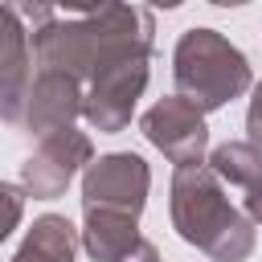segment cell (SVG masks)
<instances>
[{
    "mask_svg": "<svg viewBox=\"0 0 262 262\" xmlns=\"http://www.w3.org/2000/svg\"><path fill=\"white\" fill-rule=\"evenodd\" d=\"M82 102H86V86L74 82L70 74H53V70H37L33 74V86H29V102H25V119L20 127L37 139L61 131V127H74V119L82 115Z\"/></svg>",
    "mask_w": 262,
    "mask_h": 262,
    "instance_id": "obj_9",
    "label": "cell"
},
{
    "mask_svg": "<svg viewBox=\"0 0 262 262\" xmlns=\"http://www.w3.org/2000/svg\"><path fill=\"white\" fill-rule=\"evenodd\" d=\"M246 143L262 151V82L250 86V106H246Z\"/></svg>",
    "mask_w": 262,
    "mask_h": 262,
    "instance_id": "obj_14",
    "label": "cell"
},
{
    "mask_svg": "<svg viewBox=\"0 0 262 262\" xmlns=\"http://www.w3.org/2000/svg\"><path fill=\"white\" fill-rule=\"evenodd\" d=\"M33 86V45L16 4H0V123H20Z\"/></svg>",
    "mask_w": 262,
    "mask_h": 262,
    "instance_id": "obj_8",
    "label": "cell"
},
{
    "mask_svg": "<svg viewBox=\"0 0 262 262\" xmlns=\"http://www.w3.org/2000/svg\"><path fill=\"white\" fill-rule=\"evenodd\" d=\"M119 262H160V250H156V242L139 237V242L131 246V254H123Z\"/></svg>",
    "mask_w": 262,
    "mask_h": 262,
    "instance_id": "obj_16",
    "label": "cell"
},
{
    "mask_svg": "<svg viewBox=\"0 0 262 262\" xmlns=\"http://www.w3.org/2000/svg\"><path fill=\"white\" fill-rule=\"evenodd\" d=\"M168 209H172V229L205 250L213 262H246L258 246V229L237 213L225 196V184L205 168V164H184L172 172L168 184Z\"/></svg>",
    "mask_w": 262,
    "mask_h": 262,
    "instance_id": "obj_2",
    "label": "cell"
},
{
    "mask_svg": "<svg viewBox=\"0 0 262 262\" xmlns=\"http://www.w3.org/2000/svg\"><path fill=\"white\" fill-rule=\"evenodd\" d=\"M172 82L184 102H192L201 115H209V111H221L225 102L242 98L254 86V70L246 61V53L237 45H229V37L196 25V29H184L172 49Z\"/></svg>",
    "mask_w": 262,
    "mask_h": 262,
    "instance_id": "obj_3",
    "label": "cell"
},
{
    "mask_svg": "<svg viewBox=\"0 0 262 262\" xmlns=\"http://www.w3.org/2000/svg\"><path fill=\"white\" fill-rule=\"evenodd\" d=\"M139 131L147 135L151 147H160L176 168L184 164H205V151H209V123L205 115L184 102L180 94H168L160 98L156 106L143 111L139 119Z\"/></svg>",
    "mask_w": 262,
    "mask_h": 262,
    "instance_id": "obj_7",
    "label": "cell"
},
{
    "mask_svg": "<svg viewBox=\"0 0 262 262\" xmlns=\"http://www.w3.org/2000/svg\"><path fill=\"white\" fill-rule=\"evenodd\" d=\"M90 160H94L90 135L78 127H61V131L45 135L33 147V156L20 164V192L33 201H53L70 188V180L78 172H86Z\"/></svg>",
    "mask_w": 262,
    "mask_h": 262,
    "instance_id": "obj_6",
    "label": "cell"
},
{
    "mask_svg": "<svg viewBox=\"0 0 262 262\" xmlns=\"http://www.w3.org/2000/svg\"><path fill=\"white\" fill-rule=\"evenodd\" d=\"M74 254H78V229L61 213H41L25 229L12 262H74Z\"/></svg>",
    "mask_w": 262,
    "mask_h": 262,
    "instance_id": "obj_11",
    "label": "cell"
},
{
    "mask_svg": "<svg viewBox=\"0 0 262 262\" xmlns=\"http://www.w3.org/2000/svg\"><path fill=\"white\" fill-rule=\"evenodd\" d=\"M16 12L25 25H33L29 45L37 70L70 74L82 86L111 61L127 53H147L156 41V16L139 4H98V8L20 4Z\"/></svg>",
    "mask_w": 262,
    "mask_h": 262,
    "instance_id": "obj_1",
    "label": "cell"
},
{
    "mask_svg": "<svg viewBox=\"0 0 262 262\" xmlns=\"http://www.w3.org/2000/svg\"><path fill=\"white\" fill-rule=\"evenodd\" d=\"M221 184H233V188H250L258 176H262V151L250 147L246 139H229L221 147L209 151V164H205Z\"/></svg>",
    "mask_w": 262,
    "mask_h": 262,
    "instance_id": "obj_12",
    "label": "cell"
},
{
    "mask_svg": "<svg viewBox=\"0 0 262 262\" xmlns=\"http://www.w3.org/2000/svg\"><path fill=\"white\" fill-rule=\"evenodd\" d=\"M242 213H246L250 225H262V176L246 188V196H242Z\"/></svg>",
    "mask_w": 262,
    "mask_h": 262,
    "instance_id": "obj_15",
    "label": "cell"
},
{
    "mask_svg": "<svg viewBox=\"0 0 262 262\" xmlns=\"http://www.w3.org/2000/svg\"><path fill=\"white\" fill-rule=\"evenodd\" d=\"M82 250L94 262H119L123 254H131V246L139 242V221L127 213H106V209H86L82 221Z\"/></svg>",
    "mask_w": 262,
    "mask_h": 262,
    "instance_id": "obj_10",
    "label": "cell"
},
{
    "mask_svg": "<svg viewBox=\"0 0 262 262\" xmlns=\"http://www.w3.org/2000/svg\"><path fill=\"white\" fill-rule=\"evenodd\" d=\"M147 74H151V49L147 53H127V57L111 61L106 70H98L86 82V102H82L86 123L98 135L123 131L135 115V102L143 98Z\"/></svg>",
    "mask_w": 262,
    "mask_h": 262,
    "instance_id": "obj_4",
    "label": "cell"
},
{
    "mask_svg": "<svg viewBox=\"0 0 262 262\" xmlns=\"http://www.w3.org/2000/svg\"><path fill=\"white\" fill-rule=\"evenodd\" d=\"M151 188V168L135 151H106L86 164L82 172V209H106L127 213L139 221Z\"/></svg>",
    "mask_w": 262,
    "mask_h": 262,
    "instance_id": "obj_5",
    "label": "cell"
},
{
    "mask_svg": "<svg viewBox=\"0 0 262 262\" xmlns=\"http://www.w3.org/2000/svg\"><path fill=\"white\" fill-rule=\"evenodd\" d=\"M20 217H25V192H20V184L0 180V242L12 237V229L20 225Z\"/></svg>",
    "mask_w": 262,
    "mask_h": 262,
    "instance_id": "obj_13",
    "label": "cell"
}]
</instances>
